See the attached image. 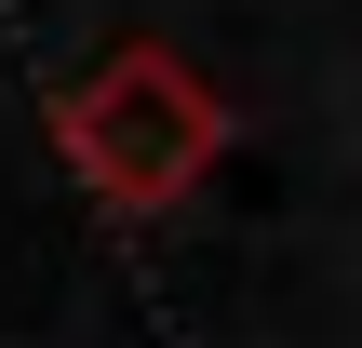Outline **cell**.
Returning a JSON list of instances; mask_svg holds the SVG:
<instances>
[{
    "mask_svg": "<svg viewBox=\"0 0 362 348\" xmlns=\"http://www.w3.org/2000/svg\"><path fill=\"white\" fill-rule=\"evenodd\" d=\"M54 134H67V161H81V188H94L107 215H161V201H188L202 161L228 148V107H215V80H202L188 54H107V67L54 107Z\"/></svg>",
    "mask_w": 362,
    "mask_h": 348,
    "instance_id": "6da1fadb",
    "label": "cell"
}]
</instances>
